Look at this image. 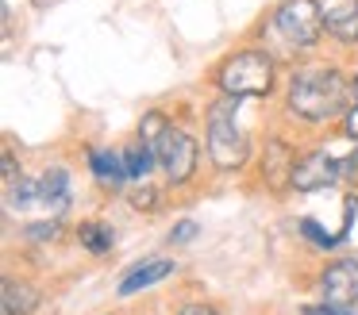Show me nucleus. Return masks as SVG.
Listing matches in <instances>:
<instances>
[{
    "label": "nucleus",
    "mask_w": 358,
    "mask_h": 315,
    "mask_svg": "<svg viewBox=\"0 0 358 315\" xmlns=\"http://www.w3.org/2000/svg\"><path fill=\"white\" fill-rule=\"evenodd\" d=\"M355 104L350 77L339 66H296L285 81V112L308 127H324L331 119H343Z\"/></svg>",
    "instance_id": "f257e3e1"
},
{
    "label": "nucleus",
    "mask_w": 358,
    "mask_h": 315,
    "mask_svg": "<svg viewBox=\"0 0 358 315\" xmlns=\"http://www.w3.org/2000/svg\"><path fill=\"white\" fill-rule=\"evenodd\" d=\"M212 85L220 89V96L270 100L278 89V58L270 46H239V50L220 58Z\"/></svg>",
    "instance_id": "f03ea898"
},
{
    "label": "nucleus",
    "mask_w": 358,
    "mask_h": 315,
    "mask_svg": "<svg viewBox=\"0 0 358 315\" xmlns=\"http://www.w3.org/2000/svg\"><path fill=\"white\" fill-rule=\"evenodd\" d=\"M239 104L243 100L235 96H220L204 112V150H208L212 169H220V173H239L255 158L250 135L239 123Z\"/></svg>",
    "instance_id": "7ed1b4c3"
},
{
    "label": "nucleus",
    "mask_w": 358,
    "mask_h": 315,
    "mask_svg": "<svg viewBox=\"0 0 358 315\" xmlns=\"http://www.w3.org/2000/svg\"><path fill=\"white\" fill-rule=\"evenodd\" d=\"M270 35L285 46L289 54H308L327 38L324 27V0H281L266 15Z\"/></svg>",
    "instance_id": "20e7f679"
},
{
    "label": "nucleus",
    "mask_w": 358,
    "mask_h": 315,
    "mask_svg": "<svg viewBox=\"0 0 358 315\" xmlns=\"http://www.w3.org/2000/svg\"><path fill=\"white\" fill-rule=\"evenodd\" d=\"M155 150H158V166L166 169V181H170L173 189H185L196 177V169H201V146H196V138L189 135L185 127H178V123H170V131L162 135V142H158Z\"/></svg>",
    "instance_id": "39448f33"
},
{
    "label": "nucleus",
    "mask_w": 358,
    "mask_h": 315,
    "mask_svg": "<svg viewBox=\"0 0 358 315\" xmlns=\"http://www.w3.org/2000/svg\"><path fill=\"white\" fill-rule=\"evenodd\" d=\"M339 181H343V166L331 154V146H308V150L296 154L289 192H324Z\"/></svg>",
    "instance_id": "423d86ee"
},
{
    "label": "nucleus",
    "mask_w": 358,
    "mask_h": 315,
    "mask_svg": "<svg viewBox=\"0 0 358 315\" xmlns=\"http://www.w3.org/2000/svg\"><path fill=\"white\" fill-rule=\"evenodd\" d=\"M316 288L331 307H358V258H335L320 269Z\"/></svg>",
    "instance_id": "0eeeda50"
},
{
    "label": "nucleus",
    "mask_w": 358,
    "mask_h": 315,
    "mask_svg": "<svg viewBox=\"0 0 358 315\" xmlns=\"http://www.w3.org/2000/svg\"><path fill=\"white\" fill-rule=\"evenodd\" d=\"M73 207V184H70V169L66 166H47L39 173V212L43 219H66Z\"/></svg>",
    "instance_id": "6e6552de"
},
{
    "label": "nucleus",
    "mask_w": 358,
    "mask_h": 315,
    "mask_svg": "<svg viewBox=\"0 0 358 315\" xmlns=\"http://www.w3.org/2000/svg\"><path fill=\"white\" fill-rule=\"evenodd\" d=\"M327 43L339 50H358V0H324Z\"/></svg>",
    "instance_id": "1a4fd4ad"
},
{
    "label": "nucleus",
    "mask_w": 358,
    "mask_h": 315,
    "mask_svg": "<svg viewBox=\"0 0 358 315\" xmlns=\"http://www.w3.org/2000/svg\"><path fill=\"white\" fill-rule=\"evenodd\" d=\"M85 161L93 181L104 192H127V166H124V150H108V146H85Z\"/></svg>",
    "instance_id": "9d476101"
},
{
    "label": "nucleus",
    "mask_w": 358,
    "mask_h": 315,
    "mask_svg": "<svg viewBox=\"0 0 358 315\" xmlns=\"http://www.w3.org/2000/svg\"><path fill=\"white\" fill-rule=\"evenodd\" d=\"M293 166H296V150L293 142L273 135L262 150V184L273 192H285L289 181H293Z\"/></svg>",
    "instance_id": "9b49d317"
},
{
    "label": "nucleus",
    "mask_w": 358,
    "mask_h": 315,
    "mask_svg": "<svg viewBox=\"0 0 358 315\" xmlns=\"http://www.w3.org/2000/svg\"><path fill=\"white\" fill-rule=\"evenodd\" d=\"M173 273H178V261H173V258H147V261L131 265L124 277H120L116 296H135V292H147V288L162 284L166 277H173Z\"/></svg>",
    "instance_id": "f8f14e48"
},
{
    "label": "nucleus",
    "mask_w": 358,
    "mask_h": 315,
    "mask_svg": "<svg viewBox=\"0 0 358 315\" xmlns=\"http://www.w3.org/2000/svg\"><path fill=\"white\" fill-rule=\"evenodd\" d=\"M0 292H4V315H31L35 307L43 304L39 288L20 281V277H12V273L0 281Z\"/></svg>",
    "instance_id": "ddd939ff"
},
{
    "label": "nucleus",
    "mask_w": 358,
    "mask_h": 315,
    "mask_svg": "<svg viewBox=\"0 0 358 315\" xmlns=\"http://www.w3.org/2000/svg\"><path fill=\"white\" fill-rule=\"evenodd\" d=\"M78 242H81V250H85V254L104 258V254L116 250V230H112L108 223H101V219H85L78 227Z\"/></svg>",
    "instance_id": "4468645a"
},
{
    "label": "nucleus",
    "mask_w": 358,
    "mask_h": 315,
    "mask_svg": "<svg viewBox=\"0 0 358 315\" xmlns=\"http://www.w3.org/2000/svg\"><path fill=\"white\" fill-rule=\"evenodd\" d=\"M124 166H127V177H131V181H147L150 169L158 166V150L135 138V142L124 146Z\"/></svg>",
    "instance_id": "2eb2a0df"
},
{
    "label": "nucleus",
    "mask_w": 358,
    "mask_h": 315,
    "mask_svg": "<svg viewBox=\"0 0 358 315\" xmlns=\"http://www.w3.org/2000/svg\"><path fill=\"white\" fill-rule=\"evenodd\" d=\"M296 230H301V235L308 238V246H312V250L331 254V250H339V246H347V238H343V235H327V230L320 227L316 219H301V227H296Z\"/></svg>",
    "instance_id": "dca6fc26"
},
{
    "label": "nucleus",
    "mask_w": 358,
    "mask_h": 315,
    "mask_svg": "<svg viewBox=\"0 0 358 315\" xmlns=\"http://www.w3.org/2000/svg\"><path fill=\"white\" fill-rule=\"evenodd\" d=\"M166 131H170V119H166L162 112H147V115L139 119V131H135V138H139V142H147V146H158Z\"/></svg>",
    "instance_id": "f3484780"
},
{
    "label": "nucleus",
    "mask_w": 358,
    "mask_h": 315,
    "mask_svg": "<svg viewBox=\"0 0 358 315\" xmlns=\"http://www.w3.org/2000/svg\"><path fill=\"white\" fill-rule=\"evenodd\" d=\"M58 235H62V219H39L24 227V238L31 246H50V242H58Z\"/></svg>",
    "instance_id": "a211bd4d"
},
{
    "label": "nucleus",
    "mask_w": 358,
    "mask_h": 315,
    "mask_svg": "<svg viewBox=\"0 0 358 315\" xmlns=\"http://www.w3.org/2000/svg\"><path fill=\"white\" fill-rule=\"evenodd\" d=\"M127 204H131L135 212L150 215V212L158 207V189H155V184H147V181H135V184H127Z\"/></svg>",
    "instance_id": "6ab92c4d"
},
{
    "label": "nucleus",
    "mask_w": 358,
    "mask_h": 315,
    "mask_svg": "<svg viewBox=\"0 0 358 315\" xmlns=\"http://www.w3.org/2000/svg\"><path fill=\"white\" fill-rule=\"evenodd\" d=\"M196 235H201L196 219H181V223H173V227H170V246H189Z\"/></svg>",
    "instance_id": "aec40b11"
},
{
    "label": "nucleus",
    "mask_w": 358,
    "mask_h": 315,
    "mask_svg": "<svg viewBox=\"0 0 358 315\" xmlns=\"http://www.w3.org/2000/svg\"><path fill=\"white\" fill-rule=\"evenodd\" d=\"M0 166H4V189H12V184L24 177V173H20V166H16V154H12V150L0 154Z\"/></svg>",
    "instance_id": "412c9836"
},
{
    "label": "nucleus",
    "mask_w": 358,
    "mask_h": 315,
    "mask_svg": "<svg viewBox=\"0 0 358 315\" xmlns=\"http://www.w3.org/2000/svg\"><path fill=\"white\" fill-rule=\"evenodd\" d=\"M178 315H216V307L204 304V300H185V304L178 307Z\"/></svg>",
    "instance_id": "4be33fe9"
},
{
    "label": "nucleus",
    "mask_w": 358,
    "mask_h": 315,
    "mask_svg": "<svg viewBox=\"0 0 358 315\" xmlns=\"http://www.w3.org/2000/svg\"><path fill=\"white\" fill-rule=\"evenodd\" d=\"M343 135H350V138H355V142H358V104H350L347 108V115H343Z\"/></svg>",
    "instance_id": "5701e85b"
},
{
    "label": "nucleus",
    "mask_w": 358,
    "mask_h": 315,
    "mask_svg": "<svg viewBox=\"0 0 358 315\" xmlns=\"http://www.w3.org/2000/svg\"><path fill=\"white\" fill-rule=\"evenodd\" d=\"M301 315H335V312H331V307H327V304H308V307H304Z\"/></svg>",
    "instance_id": "b1692460"
},
{
    "label": "nucleus",
    "mask_w": 358,
    "mask_h": 315,
    "mask_svg": "<svg viewBox=\"0 0 358 315\" xmlns=\"http://www.w3.org/2000/svg\"><path fill=\"white\" fill-rule=\"evenodd\" d=\"M350 92H355V104H358V73L350 77Z\"/></svg>",
    "instance_id": "393cba45"
}]
</instances>
